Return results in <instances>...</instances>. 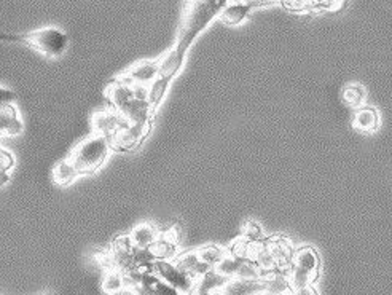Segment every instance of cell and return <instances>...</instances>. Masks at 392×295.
<instances>
[{"label":"cell","instance_id":"12","mask_svg":"<svg viewBox=\"0 0 392 295\" xmlns=\"http://www.w3.org/2000/svg\"><path fill=\"white\" fill-rule=\"evenodd\" d=\"M353 126L356 131L364 135H373L379 128V114L375 107L364 106L356 111L353 117Z\"/></svg>","mask_w":392,"mask_h":295},{"label":"cell","instance_id":"5","mask_svg":"<svg viewBox=\"0 0 392 295\" xmlns=\"http://www.w3.org/2000/svg\"><path fill=\"white\" fill-rule=\"evenodd\" d=\"M151 130V123L149 125H128L126 128L116 132L114 137H110V146L112 150H120V152H133L139 149L142 142L147 139Z\"/></svg>","mask_w":392,"mask_h":295},{"label":"cell","instance_id":"36","mask_svg":"<svg viewBox=\"0 0 392 295\" xmlns=\"http://www.w3.org/2000/svg\"><path fill=\"white\" fill-rule=\"evenodd\" d=\"M288 295H292V292H290V294H288Z\"/></svg>","mask_w":392,"mask_h":295},{"label":"cell","instance_id":"35","mask_svg":"<svg viewBox=\"0 0 392 295\" xmlns=\"http://www.w3.org/2000/svg\"><path fill=\"white\" fill-rule=\"evenodd\" d=\"M270 2H279V0H270Z\"/></svg>","mask_w":392,"mask_h":295},{"label":"cell","instance_id":"30","mask_svg":"<svg viewBox=\"0 0 392 295\" xmlns=\"http://www.w3.org/2000/svg\"><path fill=\"white\" fill-rule=\"evenodd\" d=\"M15 102H16V92L13 90L7 88V86L0 85V109L13 106Z\"/></svg>","mask_w":392,"mask_h":295},{"label":"cell","instance_id":"33","mask_svg":"<svg viewBox=\"0 0 392 295\" xmlns=\"http://www.w3.org/2000/svg\"><path fill=\"white\" fill-rule=\"evenodd\" d=\"M239 2H244V4H248L250 5L252 8H259V7H263V5H270L273 2H270V0H239Z\"/></svg>","mask_w":392,"mask_h":295},{"label":"cell","instance_id":"19","mask_svg":"<svg viewBox=\"0 0 392 295\" xmlns=\"http://www.w3.org/2000/svg\"><path fill=\"white\" fill-rule=\"evenodd\" d=\"M101 289L107 295H119L126 289V277L116 268H109L102 277Z\"/></svg>","mask_w":392,"mask_h":295},{"label":"cell","instance_id":"27","mask_svg":"<svg viewBox=\"0 0 392 295\" xmlns=\"http://www.w3.org/2000/svg\"><path fill=\"white\" fill-rule=\"evenodd\" d=\"M344 0H309L311 10L320 11H337L343 7Z\"/></svg>","mask_w":392,"mask_h":295},{"label":"cell","instance_id":"6","mask_svg":"<svg viewBox=\"0 0 392 295\" xmlns=\"http://www.w3.org/2000/svg\"><path fill=\"white\" fill-rule=\"evenodd\" d=\"M158 77H160V64H158V60L154 61L147 60L133 64L130 69H126L119 78L130 85L150 86Z\"/></svg>","mask_w":392,"mask_h":295},{"label":"cell","instance_id":"22","mask_svg":"<svg viewBox=\"0 0 392 295\" xmlns=\"http://www.w3.org/2000/svg\"><path fill=\"white\" fill-rule=\"evenodd\" d=\"M198 257H200L204 263L209 265V267H215V265L220 263L224 260L230 251L225 249V247L217 246V245H206L196 249Z\"/></svg>","mask_w":392,"mask_h":295},{"label":"cell","instance_id":"20","mask_svg":"<svg viewBox=\"0 0 392 295\" xmlns=\"http://www.w3.org/2000/svg\"><path fill=\"white\" fill-rule=\"evenodd\" d=\"M171 83H173V80L165 78V77H158L155 82L149 86L147 101H149L154 114H156V111L160 109L163 101H165V97L168 95L169 86H171Z\"/></svg>","mask_w":392,"mask_h":295},{"label":"cell","instance_id":"9","mask_svg":"<svg viewBox=\"0 0 392 295\" xmlns=\"http://www.w3.org/2000/svg\"><path fill=\"white\" fill-rule=\"evenodd\" d=\"M25 130L21 115L13 106L0 109V137H16Z\"/></svg>","mask_w":392,"mask_h":295},{"label":"cell","instance_id":"7","mask_svg":"<svg viewBox=\"0 0 392 295\" xmlns=\"http://www.w3.org/2000/svg\"><path fill=\"white\" fill-rule=\"evenodd\" d=\"M91 125H93V132L107 136L110 139L123 128H126L130 123H128L119 112L114 111V109H110V111H101L93 115Z\"/></svg>","mask_w":392,"mask_h":295},{"label":"cell","instance_id":"16","mask_svg":"<svg viewBox=\"0 0 392 295\" xmlns=\"http://www.w3.org/2000/svg\"><path fill=\"white\" fill-rule=\"evenodd\" d=\"M81 174L79 172L77 167L75 165L70 161L69 158L60 161V163L55 165L51 171V179L53 182L56 185H60V187H69V185H72Z\"/></svg>","mask_w":392,"mask_h":295},{"label":"cell","instance_id":"32","mask_svg":"<svg viewBox=\"0 0 392 295\" xmlns=\"http://www.w3.org/2000/svg\"><path fill=\"white\" fill-rule=\"evenodd\" d=\"M10 181H11V172L7 171V170H2V167H0V188L7 187V185L10 184Z\"/></svg>","mask_w":392,"mask_h":295},{"label":"cell","instance_id":"13","mask_svg":"<svg viewBox=\"0 0 392 295\" xmlns=\"http://www.w3.org/2000/svg\"><path fill=\"white\" fill-rule=\"evenodd\" d=\"M254 8L250 5L239 2V0H230L219 13V20L225 26H239L245 21L250 11Z\"/></svg>","mask_w":392,"mask_h":295},{"label":"cell","instance_id":"11","mask_svg":"<svg viewBox=\"0 0 392 295\" xmlns=\"http://www.w3.org/2000/svg\"><path fill=\"white\" fill-rule=\"evenodd\" d=\"M185 60L187 55H184L182 51H179L175 46H173L171 50L166 51V53L158 60V64H160V77L174 80L180 74V71H182Z\"/></svg>","mask_w":392,"mask_h":295},{"label":"cell","instance_id":"29","mask_svg":"<svg viewBox=\"0 0 392 295\" xmlns=\"http://www.w3.org/2000/svg\"><path fill=\"white\" fill-rule=\"evenodd\" d=\"M15 166H16V158H15V155L10 152L8 149H5L0 146V167L2 170H7V171H13L15 170Z\"/></svg>","mask_w":392,"mask_h":295},{"label":"cell","instance_id":"26","mask_svg":"<svg viewBox=\"0 0 392 295\" xmlns=\"http://www.w3.org/2000/svg\"><path fill=\"white\" fill-rule=\"evenodd\" d=\"M262 276L263 271L259 268V265H257L254 260H241L236 277H241V280H262Z\"/></svg>","mask_w":392,"mask_h":295},{"label":"cell","instance_id":"24","mask_svg":"<svg viewBox=\"0 0 392 295\" xmlns=\"http://www.w3.org/2000/svg\"><path fill=\"white\" fill-rule=\"evenodd\" d=\"M239 265H241V259H238L235 256H231V254H228V256L224 260H222L220 263L215 265L214 270L217 271L220 276L227 277V280H231V277H236Z\"/></svg>","mask_w":392,"mask_h":295},{"label":"cell","instance_id":"25","mask_svg":"<svg viewBox=\"0 0 392 295\" xmlns=\"http://www.w3.org/2000/svg\"><path fill=\"white\" fill-rule=\"evenodd\" d=\"M243 238L249 242H263L268 240L262 225L255 221H248L243 225Z\"/></svg>","mask_w":392,"mask_h":295},{"label":"cell","instance_id":"10","mask_svg":"<svg viewBox=\"0 0 392 295\" xmlns=\"http://www.w3.org/2000/svg\"><path fill=\"white\" fill-rule=\"evenodd\" d=\"M173 262L177 265V267L185 271L187 275H190L191 277H195L198 281L200 277H203L204 275L208 273V271L212 270V267H209L203 262V260L198 257L196 251L193 252H182V254H177V257H175Z\"/></svg>","mask_w":392,"mask_h":295},{"label":"cell","instance_id":"31","mask_svg":"<svg viewBox=\"0 0 392 295\" xmlns=\"http://www.w3.org/2000/svg\"><path fill=\"white\" fill-rule=\"evenodd\" d=\"M292 295H319V292L314 284H308V286L294 289V291H292Z\"/></svg>","mask_w":392,"mask_h":295},{"label":"cell","instance_id":"18","mask_svg":"<svg viewBox=\"0 0 392 295\" xmlns=\"http://www.w3.org/2000/svg\"><path fill=\"white\" fill-rule=\"evenodd\" d=\"M262 281L265 286V292L271 295H288L292 292L288 276H284L283 273L271 271V273L263 275Z\"/></svg>","mask_w":392,"mask_h":295},{"label":"cell","instance_id":"1","mask_svg":"<svg viewBox=\"0 0 392 295\" xmlns=\"http://www.w3.org/2000/svg\"><path fill=\"white\" fill-rule=\"evenodd\" d=\"M105 97L114 111L119 112L128 123L149 125L154 121L155 114L149 101L137 96L136 86L123 82L119 77L107 86Z\"/></svg>","mask_w":392,"mask_h":295},{"label":"cell","instance_id":"17","mask_svg":"<svg viewBox=\"0 0 392 295\" xmlns=\"http://www.w3.org/2000/svg\"><path fill=\"white\" fill-rule=\"evenodd\" d=\"M266 245L270 246L271 252L276 256L279 262V268H289L292 262V256H294V249L289 245V241L281 236H274L271 240H266Z\"/></svg>","mask_w":392,"mask_h":295},{"label":"cell","instance_id":"14","mask_svg":"<svg viewBox=\"0 0 392 295\" xmlns=\"http://www.w3.org/2000/svg\"><path fill=\"white\" fill-rule=\"evenodd\" d=\"M265 291L262 280H241V277H231L222 287L224 295H259Z\"/></svg>","mask_w":392,"mask_h":295},{"label":"cell","instance_id":"2","mask_svg":"<svg viewBox=\"0 0 392 295\" xmlns=\"http://www.w3.org/2000/svg\"><path fill=\"white\" fill-rule=\"evenodd\" d=\"M0 42L25 43L50 60H58L69 50L67 34L60 27H40L27 34H0Z\"/></svg>","mask_w":392,"mask_h":295},{"label":"cell","instance_id":"21","mask_svg":"<svg viewBox=\"0 0 392 295\" xmlns=\"http://www.w3.org/2000/svg\"><path fill=\"white\" fill-rule=\"evenodd\" d=\"M343 101L348 104L349 107L358 109L364 107L367 102V90L360 83H349L344 86L343 90Z\"/></svg>","mask_w":392,"mask_h":295},{"label":"cell","instance_id":"34","mask_svg":"<svg viewBox=\"0 0 392 295\" xmlns=\"http://www.w3.org/2000/svg\"><path fill=\"white\" fill-rule=\"evenodd\" d=\"M259 295H271V294H268V292H265V291H263V292H260Z\"/></svg>","mask_w":392,"mask_h":295},{"label":"cell","instance_id":"15","mask_svg":"<svg viewBox=\"0 0 392 295\" xmlns=\"http://www.w3.org/2000/svg\"><path fill=\"white\" fill-rule=\"evenodd\" d=\"M292 267H297L300 270H305L308 273H311L314 276L319 277V267H320V260L318 252H316L313 247L303 246L300 249L294 251V256H292Z\"/></svg>","mask_w":392,"mask_h":295},{"label":"cell","instance_id":"23","mask_svg":"<svg viewBox=\"0 0 392 295\" xmlns=\"http://www.w3.org/2000/svg\"><path fill=\"white\" fill-rule=\"evenodd\" d=\"M285 276H288L292 291H294V289H298V287L308 286V284H314V282L318 281V276L308 273V271H305V270L292 267V265L289 267L288 275H285Z\"/></svg>","mask_w":392,"mask_h":295},{"label":"cell","instance_id":"3","mask_svg":"<svg viewBox=\"0 0 392 295\" xmlns=\"http://www.w3.org/2000/svg\"><path fill=\"white\" fill-rule=\"evenodd\" d=\"M110 152H112L110 139L107 136L93 132L91 136H88L75 146L69 155V160L75 165L81 176H90L96 174L101 170L105 161H107Z\"/></svg>","mask_w":392,"mask_h":295},{"label":"cell","instance_id":"28","mask_svg":"<svg viewBox=\"0 0 392 295\" xmlns=\"http://www.w3.org/2000/svg\"><path fill=\"white\" fill-rule=\"evenodd\" d=\"M279 2L283 4L284 8L294 11V13H305V11L311 10V7H309V0H279Z\"/></svg>","mask_w":392,"mask_h":295},{"label":"cell","instance_id":"8","mask_svg":"<svg viewBox=\"0 0 392 295\" xmlns=\"http://www.w3.org/2000/svg\"><path fill=\"white\" fill-rule=\"evenodd\" d=\"M160 235L161 231L158 230L154 224L142 222L136 225V227L130 231L128 238H130V242L133 245V247H136V249H149L154 242L158 241Z\"/></svg>","mask_w":392,"mask_h":295},{"label":"cell","instance_id":"4","mask_svg":"<svg viewBox=\"0 0 392 295\" xmlns=\"http://www.w3.org/2000/svg\"><path fill=\"white\" fill-rule=\"evenodd\" d=\"M151 271L184 295H193V292L196 291L198 281L180 270L173 260H154Z\"/></svg>","mask_w":392,"mask_h":295}]
</instances>
